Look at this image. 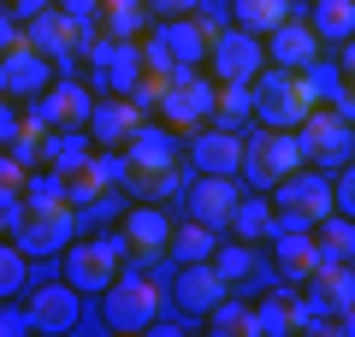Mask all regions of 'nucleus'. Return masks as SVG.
Instances as JSON below:
<instances>
[{"instance_id": "49530a36", "label": "nucleus", "mask_w": 355, "mask_h": 337, "mask_svg": "<svg viewBox=\"0 0 355 337\" xmlns=\"http://www.w3.org/2000/svg\"><path fill=\"white\" fill-rule=\"evenodd\" d=\"M343 77H355V36L343 42Z\"/></svg>"}, {"instance_id": "4468645a", "label": "nucleus", "mask_w": 355, "mask_h": 337, "mask_svg": "<svg viewBox=\"0 0 355 337\" xmlns=\"http://www.w3.org/2000/svg\"><path fill=\"white\" fill-rule=\"evenodd\" d=\"M89 142L95 148H125L130 137L142 130V107L130 95H113V101H101V107H89Z\"/></svg>"}, {"instance_id": "5701e85b", "label": "nucleus", "mask_w": 355, "mask_h": 337, "mask_svg": "<svg viewBox=\"0 0 355 337\" xmlns=\"http://www.w3.org/2000/svg\"><path fill=\"white\" fill-rule=\"evenodd\" d=\"M89 154H95V142H89V130H48V148H42V160L53 166L60 178L83 172Z\"/></svg>"}, {"instance_id": "f257e3e1", "label": "nucleus", "mask_w": 355, "mask_h": 337, "mask_svg": "<svg viewBox=\"0 0 355 337\" xmlns=\"http://www.w3.org/2000/svg\"><path fill=\"white\" fill-rule=\"evenodd\" d=\"M214 101H219V77L202 65H184L172 83L160 89V125H172L178 137H196L202 125H214Z\"/></svg>"}, {"instance_id": "37998d69", "label": "nucleus", "mask_w": 355, "mask_h": 337, "mask_svg": "<svg viewBox=\"0 0 355 337\" xmlns=\"http://www.w3.org/2000/svg\"><path fill=\"white\" fill-rule=\"evenodd\" d=\"M196 6H202V0H148V12H154V18H190Z\"/></svg>"}, {"instance_id": "09e8293b", "label": "nucleus", "mask_w": 355, "mask_h": 337, "mask_svg": "<svg viewBox=\"0 0 355 337\" xmlns=\"http://www.w3.org/2000/svg\"><path fill=\"white\" fill-rule=\"evenodd\" d=\"M0 6H6V0H0Z\"/></svg>"}, {"instance_id": "f03ea898", "label": "nucleus", "mask_w": 355, "mask_h": 337, "mask_svg": "<svg viewBox=\"0 0 355 337\" xmlns=\"http://www.w3.org/2000/svg\"><path fill=\"white\" fill-rule=\"evenodd\" d=\"M249 89H254V119L266 130H296L314 112V95H308L302 71H291V65H261Z\"/></svg>"}, {"instance_id": "7c9ffc66", "label": "nucleus", "mask_w": 355, "mask_h": 337, "mask_svg": "<svg viewBox=\"0 0 355 337\" xmlns=\"http://www.w3.org/2000/svg\"><path fill=\"white\" fill-rule=\"evenodd\" d=\"M314 237H320V254H326V261H349V254H355V219L331 207L326 219L314 225Z\"/></svg>"}, {"instance_id": "ea45409f", "label": "nucleus", "mask_w": 355, "mask_h": 337, "mask_svg": "<svg viewBox=\"0 0 355 337\" xmlns=\"http://www.w3.org/2000/svg\"><path fill=\"white\" fill-rule=\"evenodd\" d=\"M331 196H338V213H349V219H355V160H343V172H338V184H331Z\"/></svg>"}, {"instance_id": "c85d7f7f", "label": "nucleus", "mask_w": 355, "mask_h": 337, "mask_svg": "<svg viewBox=\"0 0 355 337\" xmlns=\"http://www.w3.org/2000/svg\"><path fill=\"white\" fill-rule=\"evenodd\" d=\"M291 325V290H272V296L249 302V337H284Z\"/></svg>"}, {"instance_id": "6e6552de", "label": "nucleus", "mask_w": 355, "mask_h": 337, "mask_svg": "<svg viewBox=\"0 0 355 337\" xmlns=\"http://www.w3.org/2000/svg\"><path fill=\"white\" fill-rule=\"evenodd\" d=\"M225 296H231V284H225V273H219L214 261H184V266H178V278H172V302H178L184 313L207 320V313H214Z\"/></svg>"}, {"instance_id": "6ab92c4d", "label": "nucleus", "mask_w": 355, "mask_h": 337, "mask_svg": "<svg viewBox=\"0 0 355 337\" xmlns=\"http://www.w3.org/2000/svg\"><path fill=\"white\" fill-rule=\"evenodd\" d=\"M190 166L196 172H231L237 178L243 172V137L225 130V125H202L190 137Z\"/></svg>"}, {"instance_id": "f3484780", "label": "nucleus", "mask_w": 355, "mask_h": 337, "mask_svg": "<svg viewBox=\"0 0 355 337\" xmlns=\"http://www.w3.org/2000/svg\"><path fill=\"white\" fill-rule=\"evenodd\" d=\"M272 201H279V207H291V213H302L308 225H320V219H326L331 207H338L331 184H326L320 172H308V166H302V172H291V178H284V184L272 189Z\"/></svg>"}, {"instance_id": "bb28decb", "label": "nucleus", "mask_w": 355, "mask_h": 337, "mask_svg": "<svg viewBox=\"0 0 355 337\" xmlns=\"http://www.w3.org/2000/svg\"><path fill=\"white\" fill-rule=\"evenodd\" d=\"M148 0H107L101 6V36H113V42H137L142 30H148Z\"/></svg>"}, {"instance_id": "79ce46f5", "label": "nucleus", "mask_w": 355, "mask_h": 337, "mask_svg": "<svg viewBox=\"0 0 355 337\" xmlns=\"http://www.w3.org/2000/svg\"><path fill=\"white\" fill-rule=\"evenodd\" d=\"M18 42H24V24L12 18V6H0V53H6V48H18Z\"/></svg>"}, {"instance_id": "aec40b11", "label": "nucleus", "mask_w": 355, "mask_h": 337, "mask_svg": "<svg viewBox=\"0 0 355 337\" xmlns=\"http://www.w3.org/2000/svg\"><path fill=\"white\" fill-rule=\"evenodd\" d=\"M83 290H71V284H42L36 296H30V320H36V331H48V337H65V331H77V313H83Z\"/></svg>"}, {"instance_id": "20e7f679", "label": "nucleus", "mask_w": 355, "mask_h": 337, "mask_svg": "<svg viewBox=\"0 0 355 337\" xmlns=\"http://www.w3.org/2000/svg\"><path fill=\"white\" fill-rule=\"evenodd\" d=\"M160 308H166V284L130 266V273H119L113 284H107L101 320H107V331H148V325L160 320Z\"/></svg>"}, {"instance_id": "f8f14e48", "label": "nucleus", "mask_w": 355, "mask_h": 337, "mask_svg": "<svg viewBox=\"0 0 355 337\" xmlns=\"http://www.w3.org/2000/svg\"><path fill=\"white\" fill-rule=\"evenodd\" d=\"M237 201H243V189H237V178H231V172H196V184H190V213H196L202 225L231 231Z\"/></svg>"}, {"instance_id": "2f4dec72", "label": "nucleus", "mask_w": 355, "mask_h": 337, "mask_svg": "<svg viewBox=\"0 0 355 337\" xmlns=\"http://www.w3.org/2000/svg\"><path fill=\"white\" fill-rule=\"evenodd\" d=\"M314 30H320V42H349L355 36V0H314Z\"/></svg>"}, {"instance_id": "a211bd4d", "label": "nucleus", "mask_w": 355, "mask_h": 337, "mask_svg": "<svg viewBox=\"0 0 355 337\" xmlns=\"http://www.w3.org/2000/svg\"><path fill=\"white\" fill-rule=\"evenodd\" d=\"M320 60V30L308 24V18H284L272 36H266V65H291V71H302V65Z\"/></svg>"}, {"instance_id": "c03bdc74", "label": "nucleus", "mask_w": 355, "mask_h": 337, "mask_svg": "<svg viewBox=\"0 0 355 337\" xmlns=\"http://www.w3.org/2000/svg\"><path fill=\"white\" fill-rule=\"evenodd\" d=\"M48 6H53V0H12V18H18V24H24V18L48 12Z\"/></svg>"}, {"instance_id": "de8ad7c7", "label": "nucleus", "mask_w": 355, "mask_h": 337, "mask_svg": "<svg viewBox=\"0 0 355 337\" xmlns=\"http://www.w3.org/2000/svg\"><path fill=\"white\" fill-rule=\"evenodd\" d=\"M349 95H355V77H349Z\"/></svg>"}, {"instance_id": "58836bf2", "label": "nucleus", "mask_w": 355, "mask_h": 337, "mask_svg": "<svg viewBox=\"0 0 355 337\" xmlns=\"http://www.w3.org/2000/svg\"><path fill=\"white\" fill-rule=\"evenodd\" d=\"M18 213H24V189H6V184H0V237H12Z\"/></svg>"}, {"instance_id": "9b49d317", "label": "nucleus", "mask_w": 355, "mask_h": 337, "mask_svg": "<svg viewBox=\"0 0 355 337\" xmlns=\"http://www.w3.org/2000/svg\"><path fill=\"white\" fill-rule=\"evenodd\" d=\"M154 36H160V48L172 53L178 65H207V48H214L219 24L214 18H154Z\"/></svg>"}, {"instance_id": "b1692460", "label": "nucleus", "mask_w": 355, "mask_h": 337, "mask_svg": "<svg viewBox=\"0 0 355 337\" xmlns=\"http://www.w3.org/2000/svg\"><path fill=\"white\" fill-rule=\"evenodd\" d=\"M308 296H320L331 313H343L355 302V266L349 261H326L314 278H308Z\"/></svg>"}, {"instance_id": "2eb2a0df", "label": "nucleus", "mask_w": 355, "mask_h": 337, "mask_svg": "<svg viewBox=\"0 0 355 337\" xmlns=\"http://www.w3.org/2000/svg\"><path fill=\"white\" fill-rule=\"evenodd\" d=\"M125 178H154L166 166H178V130L172 125H142L137 137L125 142Z\"/></svg>"}, {"instance_id": "c9c22d12", "label": "nucleus", "mask_w": 355, "mask_h": 337, "mask_svg": "<svg viewBox=\"0 0 355 337\" xmlns=\"http://www.w3.org/2000/svg\"><path fill=\"white\" fill-rule=\"evenodd\" d=\"M24 284H30V254L18 249V243H0V302L18 296Z\"/></svg>"}, {"instance_id": "412c9836", "label": "nucleus", "mask_w": 355, "mask_h": 337, "mask_svg": "<svg viewBox=\"0 0 355 337\" xmlns=\"http://www.w3.org/2000/svg\"><path fill=\"white\" fill-rule=\"evenodd\" d=\"M272 254H279V273L291 278V284H308V278L326 266L314 231H272Z\"/></svg>"}, {"instance_id": "1a4fd4ad", "label": "nucleus", "mask_w": 355, "mask_h": 337, "mask_svg": "<svg viewBox=\"0 0 355 337\" xmlns=\"http://www.w3.org/2000/svg\"><path fill=\"white\" fill-rule=\"evenodd\" d=\"M119 237H125V249H130V261L137 266H148V261H160L166 249H172V213H160V207H125V219H119Z\"/></svg>"}, {"instance_id": "a878e982", "label": "nucleus", "mask_w": 355, "mask_h": 337, "mask_svg": "<svg viewBox=\"0 0 355 337\" xmlns=\"http://www.w3.org/2000/svg\"><path fill=\"white\" fill-rule=\"evenodd\" d=\"M272 219H279V207H272V189H261V196H243L237 213H231V231H237L243 243H261L272 237Z\"/></svg>"}, {"instance_id": "f704fd0d", "label": "nucleus", "mask_w": 355, "mask_h": 337, "mask_svg": "<svg viewBox=\"0 0 355 337\" xmlns=\"http://www.w3.org/2000/svg\"><path fill=\"white\" fill-rule=\"evenodd\" d=\"M302 83H308V95H314V107H331L349 77H343V65H320L314 60V65H302Z\"/></svg>"}, {"instance_id": "473e14b6", "label": "nucleus", "mask_w": 355, "mask_h": 337, "mask_svg": "<svg viewBox=\"0 0 355 337\" xmlns=\"http://www.w3.org/2000/svg\"><path fill=\"white\" fill-rule=\"evenodd\" d=\"M243 119H254V89L249 83H219V101H214V125H243Z\"/></svg>"}, {"instance_id": "cd10ccee", "label": "nucleus", "mask_w": 355, "mask_h": 337, "mask_svg": "<svg viewBox=\"0 0 355 337\" xmlns=\"http://www.w3.org/2000/svg\"><path fill=\"white\" fill-rule=\"evenodd\" d=\"M101 83L113 89V95H137V83H142V36L137 42H113V60H107Z\"/></svg>"}, {"instance_id": "4c0bfd02", "label": "nucleus", "mask_w": 355, "mask_h": 337, "mask_svg": "<svg viewBox=\"0 0 355 337\" xmlns=\"http://www.w3.org/2000/svg\"><path fill=\"white\" fill-rule=\"evenodd\" d=\"M18 130H24V112L12 107V95H0V148H12Z\"/></svg>"}, {"instance_id": "39448f33", "label": "nucleus", "mask_w": 355, "mask_h": 337, "mask_svg": "<svg viewBox=\"0 0 355 337\" xmlns=\"http://www.w3.org/2000/svg\"><path fill=\"white\" fill-rule=\"evenodd\" d=\"M125 254H130V249H125L119 231L89 237V243H71V249L60 254V261H65V284H71V290H89V296H107V284L125 273Z\"/></svg>"}, {"instance_id": "e433bc0d", "label": "nucleus", "mask_w": 355, "mask_h": 337, "mask_svg": "<svg viewBox=\"0 0 355 337\" xmlns=\"http://www.w3.org/2000/svg\"><path fill=\"white\" fill-rule=\"evenodd\" d=\"M207 331H219V337H249V302L225 296L214 313H207Z\"/></svg>"}, {"instance_id": "7ed1b4c3", "label": "nucleus", "mask_w": 355, "mask_h": 337, "mask_svg": "<svg viewBox=\"0 0 355 337\" xmlns=\"http://www.w3.org/2000/svg\"><path fill=\"white\" fill-rule=\"evenodd\" d=\"M77 219L83 213L71 207L65 196H53V201H30L24 196V213H18V225H12V243L24 254H65L71 249V237H77Z\"/></svg>"}, {"instance_id": "4be33fe9", "label": "nucleus", "mask_w": 355, "mask_h": 337, "mask_svg": "<svg viewBox=\"0 0 355 337\" xmlns=\"http://www.w3.org/2000/svg\"><path fill=\"white\" fill-rule=\"evenodd\" d=\"M24 42H30V48H36V53H48L53 65H71V60H77L71 24H65V12H60V6H48V12L24 18Z\"/></svg>"}, {"instance_id": "ddd939ff", "label": "nucleus", "mask_w": 355, "mask_h": 337, "mask_svg": "<svg viewBox=\"0 0 355 337\" xmlns=\"http://www.w3.org/2000/svg\"><path fill=\"white\" fill-rule=\"evenodd\" d=\"M296 137H302V154H308V160H349L355 125H349V119H338L331 107H314L302 125H296Z\"/></svg>"}, {"instance_id": "72a5a7b5", "label": "nucleus", "mask_w": 355, "mask_h": 337, "mask_svg": "<svg viewBox=\"0 0 355 337\" xmlns=\"http://www.w3.org/2000/svg\"><path fill=\"white\" fill-rule=\"evenodd\" d=\"M214 266L225 273V284H249V278H261V254L249 249V243H231V249H214Z\"/></svg>"}, {"instance_id": "dca6fc26", "label": "nucleus", "mask_w": 355, "mask_h": 337, "mask_svg": "<svg viewBox=\"0 0 355 337\" xmlns=\"http://www.w3.org/2000/svg\"><path fill=\"white\" fill-rule=\"evenodd\" d=\"M89 107H95V101H89V89L77 83V77H53V83L36 95V112L48 119L53 130H83L89 125Z\"/></svg>"}, {"instance_id": "a18cd8bd", "label": "nucleus", "mask_w": 355, "mask_h": 337, "mask_svg": "<svg viewBox=\"0 0 355 337\" xmlns=\"http://www.w3.org/2000/svg\"><path fill=\"white\" fill-rule=\"evenodd\" d=\"M331 331H338V337H355V302H349L343 313H331Z\"/></svg>"}, {"instance_id": "423d86ee", "label": "nucleus", "mask_w": 355, "mask_h": 337, "mask_svg": "<svg viewBox=\"0 0 355 337\" xmlns=\"http://www.w3.org/2000/svg\"><path fill=\"white\" fill-rule=\"evenodd\" d=\"M308 154H302V137L296 130H266L254 142H243V178H249L254 189H279L291 172H302Z\"/></svg>"}, {"instance_id": "a19ab883", "label": "nucleus", "mask_w": 355, "mask_h": 337, "mask_svg": "<svg viewBox=\"0 0 355 337\" xmlns=\"http://www.w3.org/2000/svg\"><path fill=\"white\" fill-rule=\"evenodd\" d=\"M24 331H36L30 302H24V308H0V337H24Z\"/></svg>"}, {"instance_id": "9d476101", "label": "nucleus", "mask_w": 355, "mask_h": 337, "mask_svg": "<svg viewBox=\"0 0 355 337\" xmlns=\"http://www.w3.org/2000/svg\"><path fill=\"white\" fill-rule=\"evenodd\" d=\"M53 71H60V65H53L48 53H36L30 42H18V48L0 53V95H12V101H36L42 89L53 83Z\"/></svg>"}, {"instance_id": "393cba45", "label": "nucleus", "mask_w": 355, "mask_h": 337, "mask_svg": "<svg viewBox=\"0 0 355 337\" xmlns=\"http://www.w3.org/2000/svg\"><path fill=\"white\" fill-rule=\"evenodd\" d=\"M214 249H219V231H214V225H202L196 213L184 225H172V249H166V254H172L178 266H184V261H214Z\"/></svg>"}, {"instance_id": "0eeeda50", "label": "nucleus", "mask_w": 355, "mask_h": 337, "mask_svg": "<svg viewBox=\"0 0 355 337\" xmlns=\"http://www.w3.org/2000/svg\"><path fill=\"white\" fill-rule=\"evenodd\" d=\"M207 65H214L219 83H254V71L266 65V42L254 30H219L214 48H207Z\"/></svg>"}, {"instance_id": "c756f323", "label": "nucleus", "mask_w": 355, "mask_h": 337, "mask_svg": "<svg viewBox=\"0 0 355 337\" xmlns=\"http://www.w3.org/2000/svg\"><path fill=\"white\" fill-rule=\"evenodd\" d=\"M231 12H237V30H254V36H272V30L291 18V0H231Z\"/></svg>"}]
</instances>
